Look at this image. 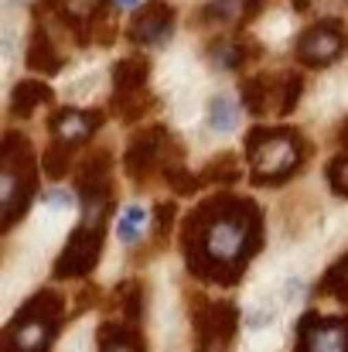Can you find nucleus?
I'll use <instances>...</instances> for the list:
<instances>
[{"instance_id":"nucleus-4","label":"nucleus","mask_w":348,"mask_h":352,"mask_svg":"<svg viewBox=\"0 0 348 352\" xmlns=\"http://www.w3.org/2000/svg\"><path fill=\"white\" fill-rule=\"evenodd\" d=\"M34 195V161L21 133H7L3 140V171H0V202H3V230H10Z\"/></svg>"},{"instance_id":"nucleus-18","label":"nucleus","mask_w":348,"mask_h":352,"mask_svg":"<svg viewBox=\"0 0 348 352\" xmlns=\"http://www.w3.org/2000/svg\"><path fill=\"white\" fill-rule=\"evenodd\" d=\"M235 123H239L235 103H232L229 96H212V103H209V126L216 133H232Z\"/></svg>"},{"instance_id":"nucleus-25","label":"nucleus","mask_w":348,"mask_h":352,"mask_svg":"<svg viewBox=\"0 0 348 352\" xmlns=\"http://www.w3.org/2000/svg\"><path fill=\"white\" fill-rule=\"evenodd\" d=\"M45 202H48V209H51V212H65L72 199H69V192H62V188H58V192H51Z\"/></svg>"},{"instance_id":"nucleus-12","label":"nucleus","mask_w":348,"mask_h":352,"mask_svg":"<svg viewBox=\"0 0 348 352\" xmlns=\"http://www.w3.org/2000/svg\"><path fill=\"white\" fill-rule=\"evenodd\" d=\"M103 117L93 113V110H62L51 117V137L62 140V144H82L86 137H93L100 130Z\"/></svg>"},{"instance_id":"nucleus-17","label":"nucleus","mask_w":348,"mask_h":352,"mask_svg":"<svg viewBox=\"0 0 348 352\" xmlns=\"http://www.w3.org/2000/svg\"><path fill=\"white\" fill-rule=\"evenodd\" d=\"M48 100H51L48 86H41V82H21V86L14 89L10 113H14V117H24V113H31L38 103H48Z\"/></svg>"},{"instance_id":"nucleus-9","label":"nucleus","mask_w":348,"mask_h":352,"mask_svg":"<svg viewBox=\"0 0 348 352\" xmlns=\"http://www.w3.org/2000/svg\"><path fill=\"white\" fill-rule=\"evenodd\" d=\"M235 308L229 301H212V305H202L195 311V329H198V342L209 349V346H222L235 336Z\"/></svg>"},{"instance_id":"nucleus-13","label":"nucleus","mask_w":348,"mask_h":352,"mask_svg":"<svg viewBox=\"0 0 348 352\" xmlns=\"http://www.w3.org/2000/svg\"><path fill=\"white\" fill-rule=\"evenodd\" d=\"M100 352H143V342L130 322H106L100 329Z\"/></svg>"},{"instance_id":"nucleus-7","label":"nucleus","mask_w":348,"mask_h":352,"mask_svg":"<svg viewBox=\"0 0 348 352\" xmlns=\"http://www.w3.org/2000/svg\"><path fill=\"white\" fill-rule=\"evenodd\" d=\"M342 52H345V31L338 21H321V24L308 28L297 41V62L314 65V69L332 65Z\"/></svg>"},{"instance_id":"nucleus-26","label":"nucleus","mask_w":348,"mask_h":352,"mask_svg":"<svg viewBox=\"0 0 348 352\" xmlns=\"http://www.w3.org/2000/svg\"><path fill=\"white\" fill-rule=\"evenodd\" d=\"M116 3H123V7H137L140 0H116Z\"/></svg>"},{"instance_id":"nucleus-15","label":"nucleus","mask_w":348,"mask_h":352,"mask_svg":"<svg viewBox=\"0 0 348 352\" xmlns=\"http://www.w3.org/2000/svg\"><path fill=\"white\" fill-rule=\"evenodd\" d=\"M259 7H263V0H212L205 17L219 21V24H239V21H249Z\"/></svg>"},{"instance_id":"nucleus-3","label":"nucleus","mask_w":348,"mask_h":352,"mask_svg":"<svg viewBox=\"0 0 348 352\" xmlns=\"http://www.w3.org/2000/svg\"><path fill=\"white\" fill-rule=\"evenodd\" d=\"M304 161V140L294 130H253L249 137V171L256 185L287 182Z\"/></svg>"},{"instance_id":"nucleus-11","label":"nucleus","mask_w":348,"mask_h":352,"mask_svg":"<svg viewBox=\"0 0 348 352\" xmlns=\"http://www.w3.org/2000/svg\"><path fill=\"white\" fill-rule=\"evenodd\" d=\"M171 28H174V10H171L167 3L154 0V3H147V7L133 17L130 38L140 41V45H161V41H167Z\"/></svg>"},{"instance_id":"nucleus-23","label":"nucleus","mask_w":348,"mask_h":352,"mask_svg":"<svg viewBox=\"0 0 348 352\" xmlns=\"http://www.w3.org/2000/svg\"><path fill=\"white\" fill-rule=\"evenodd\" d=\"M72 144H62V140H55L51 144V151H48V157H45V168H48V175L51 178H62L65 171H69V157H72Z\"/></svg>"},{"instance_id":"nucleus-1","label":"nucleus","mask_w":348,"mask_h":352,"mask_svg":"<svg viewBox=\"0 0 348 352\" xmlns=\"http://www.w3.org/2000/svg\"><path fill=\"white\" fill-rule=\"evenodd\" d=\"M259 246V212L242 199H212L192 219L185 253L192 274L212 284H235Z\"/></svg>"},{"instance_id":"nucleus-16","label":"nucleus","mask_w":348,"mask_h":352,"mask_svg":"<svg viewBox=\"0 0 348 352\" xmlns=\"http://www.w3.org/2000/svg\"><path fill=\"white\" fill-rule=\"evenodd\" d=\"M143 79H147V58H123V62H116L113 65V89L119 96H130V93H137V86H143Z\"/></svg>"},{"instance_id":"nucleus-19","label":"nucleus","mask_w":348,"mask_h":352,"mask_svg":"<svg viewBox=\"0 0 348 352\" xmlns=\"http://www.w3.org/2000/svg\"><path fill=\"white\" fill-rule=\"evenodd\" d=\"M103 10V0H62V21L72 28H86L96 14Z\"/></svg>"},{"instance_id":"nucleus-2","label":"nucleus","mask_w":348,"mask_h":352,"mask_svg":"<svg viewBox=\"0 0 348 352\" xmlns=\"http://www.w3.org/2000/svg\"><path fill=\"white\" fill-rule=\"evenodd\" d=\"M62 322V294L41 291L34 294L7 325L3 352H48Z\"/></svg>"},{"instance_id":"nucleus-8","label":"nucleus","mask_w":348,"mask_h":352,"mask_svg":"<svg viewBox=\"0 0 348 352\" xmlns=\"http://www.w3.org/2000/svg\"><path fill=\"white\" fill-rule=\"evenodd\" d=\"M297 352H348V318L304 315L297 325Z\"/></svg>"},{"instance_id":"nucleus-24","label":"nucleus","mask_w":348,"mask_h":352,"mask_svg":"<svg viewBox=\"0 0 348 352\" xmlns=\"http://www.w3.org/2000/svg\"><path fill=\"white\" fill-rule=\"evenodd\" d=\"M328 182L338 195H348V154L345 157H335L332 168H328Z\"/></svg>"},{"instance_id":"nucleus-21","label":"nucleus","mask_w":348,"mask_h":352,"mask_svg":"<svg viewBox=\"0 0 348 352\" xmlns=\"http://www.w3.org/2000/svg\"><path fill=\"white\" fill-rule=\"evenodd\" d=\"M246 55H249V52H246V45H239V41H219V45L212 48L216 69H239Z\"/></svg>"},{"instance_id":"nucleus-14","label":"nucleus","mask_w":348,"mask_h":352,"mask_svg":"<svg viewBox=\"0 0 348 352\" xmlns=\"http://www.w3.org/2000/svg\"><path fill=\"white\" fill-rule=\"evenodd\" d=\"M27 65H31V69H38V72H48V76H55V72L62 69V55H58V52H55V45L48 41V31H45V28H38V31H34V38H31Z\"/></svg>"},{"instance_id":"nucleus-22","label":"nucleus","mask_w":348,"mask_h":352,"mask_svg":"<svg viewBox=\"0 0 348 352\" xmlns=\"http://www.w3.org/2000/svg\"><path fill=\"white\" fill-rule=\"evenodd\" d=\"M325 291H332L338 301L348 305V256H342V260L325 274Z\"/></svg>"},{"instance_id":"nucleus-10","label":"nucleus","mask_w":348,"mask_h":352,"mask_svg":"<svg viewBox=\"0 0 348 352\" xmlns=\"http://www.w3.org/2000/svg\"><path fill=\"white\" fill-rule=\"evenodd\" d=\"M164 144H167V133L161 126H150V130L137 133L133 144H130V151H126V175L130 178H147L161 164Z\"/></svg>"},{"instance_id":"nucleus-5","label":"nucleus","mask_w":348,"mask_h":352,"mask_svg":"<svg viewBox=\"0 0 348 352\" xmlns=\"http://www.w3.org/2000/svg\"><path fill=\"white\" fill-rule=\"evenodd\" d=\"M242 100L256 117H283L294 110V103L301 100V76L287 72V76H253L242 82Z\"/></svg>"},{"instance_id":"nucleus-6","label":"nucleus","mask_w":348,"mask_h":352,"mask_svg":"<svg viewBox=\"0 0 348 352\" xmlns=\"http://www.w3.org/2000/svg\"><path fill=\"white\" fill-rule=\"evenodd\" d=\"M100 250H103V223H93V219H82L79 230L69 236L58 263H55V277L69 280V277H82L96 267L100 260Z\"/></svg>"},{"instance_id":"nucleus-20","label":"nucleus","mask_w":348,"mask_h":352,"mask_svg":"<svg viewBox=\"0 0 348 352\" xmlns=\"http://www.w3.org/2000/svg\"><path fill=\"white\" fill-rule=\"evenodd\" d=\"M143 223H147V212H143L140 206L123 209V216H119V223H116V236H119V243H123V246H133V243L143 236Z\"/></svg>"},{"instance_id":"nucleus-27","label":"nucleus","mask_w":348,"mask_h":352,"mask_svg":"<svg viewBox=\"0 0 348 352\" xmlns=\"http://www.w3.org/2000/svg\"><path fill=\"white\" fill-rule=\"evenodd\" d=\"M345 140H348V130H345Z\"/></svg>"}]
</instances>
